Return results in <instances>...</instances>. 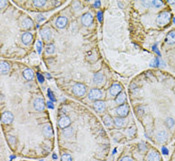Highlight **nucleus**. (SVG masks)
I'll use <instances>...</instances> for the list:
<instances>
[{
    "instance_id": "obj_1",
    "label": "nucleus",
    "mask_w": 175,
    "mask_h": 161,
    "mask_svg": "<svg viewBox=\"0 0 175 161\" xmlns=\"http://www.w3.org/2000/svg\"><path fill=\"white\" fill-rule=\"evenodd\" d=\"M170 18H171V15L169 12H167V11L161 12V13L157 16V24L160 25V26H164V25H166L167 23H169Z\"/></svg>"
},
{
    "instance_id": "obj_2",
    "label": "nucleus",
    "mask_w": 175,
    "mask_h": 161,
    "mask_svg": "<svg viewBox=\"0 0 175 161\" xmlns=\"http://www.w3.org/2000/svg\"><path fill=\"white\" fill-rule=\"evenodd\" d=\"M72 92L74 93L76 96H83L86 93V86L82 83H75L72 87Z\"/></svg>"
},
{
    "instance_id": "obj_3",
    "label": "nucleus",
    "mask_w": 175,
    "mask_h": 161,
    "mask_svg": "<svg viewBox=\"0 0 175 161\" xmlns=\"http://www.w3.org/2000/svg\"><path fill=\"white\" fill-rule=\"evenodd\" d=\"M115 113L117 114L118 117L124 118L128 115L129 113V106L127 104H123V105H118L115 109Z\"/></svg>"
},
{
    "instance_id": "obj_4",
    "label": "nucleus",
    "mask_w": 175,
    "mask_h": 161,
    "mask_svg": "<svg viewBox=\"0 0 175 161\" xmlns=\"http://www.w3.org/2000/svg\"><path fill=\"white\" fill-rule=\"evenodd\" d=\"M103 94L101 92L100 89H97V88H93V89L90 90L89 94H88V97H89L90 100H93V101H98V100H101Z\"/></svg>"
},
{
    "instance_id": "obj_5",
    "label": "nucleus",
    "mask_w": 175,
    "mask_h": 161,
    "mask_svg": "<svg viewBox=\"0 0 175 161\" xmlns=\"http://www.w3.org/2000/svg\"><path fill=\"white\" fill-rule=\"evenodd\" d=\"M122 92V85L119 84V83H114L110 86L109 88V94L111 95V96H114L116 97L118 94H120V93Z\"/></svg>"
},
{
    "instance_id": "obj_6",
    "label": "nucleus",
    "mask_w": 175,
    "mask_h": 161,
    "mask_svg": "<svg viewBox=\"0 0 175 161\" xmlns=\"http://www.w3.org/2000/svg\"><path fill=\"white\" fill-rule=\"evenodd\" d=\"M33 106L34 109L36 111H43L45 109V101L42 97H37L35 98L34 102H33Z\"/></svg>"
},
{
    "instance_id": "obj_7",
    "label": "nucleus",
    "mask_w": 175,
    "mask_h": 161,
    "mask_svg": "<svg viewBox=\"0 0 175 161\" xmlns=\"http://www.w3.org/2000/svg\"><path fill=\"white\" fill-rule=\"evenodd\" d=\"M13 119H14V116L10 111H6V112H4L3 114H2L1 121H2L3 124H6V125L11 124L12 121H13Z\"/></svg>"
},
{
    "instance_id": "obj_8",
    "label": "nucleus",
    "mask_w": 175,
    "mask_h": 161,
    "mask_svg": "<svg viewBox=\"0 0 175 161\" xmlns=\"http://www.w3.org/2000/svg\"><path fill=\"white\" fill-rule=\"evenodd\" d=\"M81 22L84 26H90L93 22V16L92 14L87 12V13H84L81 17Z\"/></svg>"
},
{
    "instance_id": "obj_9",
    "label": "nucleus",
    "mask_w": 175,
    "mask_h": 161,
    "mask_svg": "<svg viewBox=\"0 0 175 161\" xmlns=\"http://www.w3.org/2000/svg\"><path fill=\"white\" fill-rule=\"evenodd\" d=\"M70 124H71V119L68 116H66V115L60 117L59 120H58V125H59V127L62 128V129L67 128Z\"/></svg>"
},
{
    "instance_id": "obj_10",
    "label": "nucleus",
    "mask_w": 175,
    "mask_h": 161,
    "mask_svg": "<svg viewBox=\"0 0 175 161\" xmlns=\"http://www.w3.org/2000/svg\"><path fill=\"white\" fill-rule=\"evenodd\" d=\"M94 83H96L97 85H103L105 83V75L102 73V72H97V73L94 74Z\"/></svg>"
},
{
    "instance_id": "obj_11",
    "label": "nucleus",
    "mask_w": 175,
    "mask_h": 161,
    "mask_svg": "<svg viewBox=\"0 0 175 161\" xmlns=\"http://www.w3.org/2000/svg\"><path fill=\"white\" fill-rule=\"evenodd\" d=\"M94 109L95 111H97L98 113H103L106 109V104L104 101L102 100H98V101L94 102Z\"/></svg>"
},
{
    "instance_id": "obj_12",
    "label": "nucleus",
    "mask_w": 175,
    "mask_h": 161,
    "mask_svg": "<svg viewBox=\"0 0 175 161\" xmlns=\"http://www.w3.org/2000/svg\"><path fill=\"white\" fill-rule=\"evenodd\" d=\"M41 37L44 41H50L52 38V32L49 28H44L41 30Z\"/></svg>"
},
{
    "instance_id": "obj_13",
    "label": "nucleus",
    "mask_w": 175,
    "mask_h": 161,
    "mask_svg": "<svg viewBox=\"0 0 175 161\" xmlns=\"http://www.w3.org/2000/svg\"><path fill=\"white\" fill-rule=\"evenodd\" d=\"M147 161H161V157L157 151H150L147 155Z\"/></svg>"
},
{
    "instance_id": "obj_14",
    "label": "nucleus",
    "mask_w": 175,
    "mask_h": 161,
    "mask_svg": "<svg viewBox=\"0 0 175 161\" xmlns=\"http://www.w3.org/2000/svg\"><path fill=\"white\" fill-rule=\"evenodd\" d=\"M21 40L25 45H28L33 40V35H32L31 32H25V33L22 34Z\"/></svg>"
},
{
    "instance_id": "obj_15",
    "label": "nucleus",
    "mask_w": 175,
    "mask_h": 161,
    "mask_svg": "<svg viewBox=\"0 0 175 161\" xmlns=\"http://www.w3.org/2000/svg\"><path fill=\"white\" fill-rule=\"evenodd\" d=\"M21 26H22V28H24V29H30L33 27V21H32V19H30L29 17H25L21 21Z\"/></svg>"
},
{
    "instance_id": "obj_16",
    "label": "nucleus",
    "mask_w": 175,
    "mask_h": 161,
    "mask_svg": "<svg viewBox=\"0 0 175 161\" xmlns=\"http://www.w3.org/2000/svg\"><path fill=\"white\" fill-rule=\"evenodd\" d=\"M67 22L68 20L65 16H60L58 17L57 20H56V26L58 28H65L67 25Z\"/></svg>"
},
{
    "instance_id": "obj_17",
    "label": "nucleus",
    "mask_w": 175,
    "mask_h": 161,
    "mask_svg": "<svg viewBox=\"0 0 175 161\" xmlns=\"http://www.w3.org/2000/svg\"><path fill=\"white\" fill-rule=\"evenodd\" d=\"M167 137H168V135H167V132L165 130H161V131H159L157 133V140H158V142L160 143H164L167 140Z\"/></svg>"
},
{
    "instance_id": "obj_18",
    "label": "nucleus",
    "mask_w": 175,
    "mask_h": 161,
    "mask_svg": "<svg viewBox=\"0 0 175 161\" xmlns=\"http://www.w3.org/2000/svg\"><path fill=\"white\" fill-rule=\"evenodd\" d=\"M42 132H43V134H44V136H46V137H52V135H53L52 126L50 124L45 125V126L43 127V129H42Z\"/></svg>"
},
{
    "instance_id": "obj_19",
    "label": "nucleus",
    "mask_w": 175,
    "mask_h": 161,
    "mask_svg": "<svg viewBox=\"0 0 175 161\" xmlns=\"http://www.w3.org/2000/svg\"><path fill=\"white\" fill-rule=\"evenodd\" d=\"M10 70V64L6 61H2L1 65H0V72L1 74H7Z\"/></svg>"
},
{
    "instance_id": "obj_20",
    "label": "nucleus",
    "mask_w": 175,
    "mask_h": 161,
    "mask_svg": "<svg viewBox=\"0 0 175 161\" xmlns=\"http://www.w3.org/2000/svg\"><path fill=\"white\" fill-rule=\"evenodd\" d=\"M115 101L118 105H123L125 104L126 101V94L124 92H121L120 94H118L117 96L115 97Z\"/></svg>"
},
{
    "instance_id": "obj_21",
    "label": "nucleus",
    "mask_w": 175,
    "mask_h": 161,
    "mask_svg": "<svg viewBox=\"0 0 175 161\" xmlns=\"http://www.w3.org/2000/svg\"><path fill=\"white\" fill-rule=\"evenodd\" d=\"M23 76L26 80H32L34 78V72L32 69L30 68H26L23 70Z\"/></svg>"
},
{
    "instance_id": "obj_22",
    "label": "nucleus",
    "mask_w": 175,
    "mask_h": 161,
    "mask_svg": "<svg viewBox=\"0 0 175 161\" xmlns=\"http://www.w3.org/2000/svg\"><path fill=\"white\" fill-rule=\"evenodd\" d=\"M166 43L168 44H174L175 43V31L169 32L168 35L166 36Z\"/></svg>"
},
{
    "instance_id": "obj_23",
    "label": "nucleus",
    "mask_w": 175,
    "mask_h": 161,
    "mask_svg": "<svg viewBox=\"0 0 175 161\" xmlns=\"http://www.w3.org/2000/svg\"><path fill=\"white\" fill-rule=\"evenodd\" d=\"M114 125H115L117 128H122V127H124V125H125V121H124L123 118L117 116L115 119H114Z\"/></svg>"
},
{
    "instance_id": "obj_24",
    "label": "nucleus",
    "mask_w": 175,
    "mask_h": 161,
    "mask_svg": "<svg viewBox=\"0 0 175 161\" xmlns=\"http://www.w3.org/2000/svg\"><path fill=\"white\" fill-rule=\"evenodd\" d=\"M103 122H104L106 126H111L114 123V120L112 119V117L110 115H106V116L103 117Z\"/></svg>"
},
{
    "instance_id": "obj_25",
    "label": "nucleus",
    "mask_w": 175,
    "mask_h": 161,
    "mask_svg": "<svg viewBox=\"0 0 175 161\" xmlns=\"http://www.w3.org/2000/svg\"><path fill=\"white\" fill-rule=\"evenodd\" d=\"M45 52L46 54H53L55 52V45L54 44H48L45 47Z\"/></svg>"
},
{
    "instance_id": "obj_26",
    "label": "nucleus",
    "mask_w": 175,
    "mask_h": 161,
    "mask_svg": "<svg viewBox=\"0 0 175 161\" xmlns=\"http://www.w3.org/2000/svg\"><path fill=\"white\" fill-rule=\"evenodd\" d=\"M165 124H166V126L168 127V128H172V127L174 126L175 121H174V119H173V118L168 117V118H167V119L165 120Z\"/></svg>"
},
{
    "instance_id": "obj_27",
    "label": "nucleus",
    "mask_w": 175,
    "mask_h": 161,
    "mask_svg": "<svg viewBox=\"0 0 175 161\" xmlns=\"http://www.w3.org/2000/svg\"><path fill=\"white\" fill-rule=\"evenodd\" d=\"M61 161H73V158L69 153H63L61 156Z\"/></svg>"
},
{
    "instance_id": "obj_28",
    "label": "nucleus",
    "mask_w": 175,
    "mask_h": 161,
    "mask_svg": "<svg viewBox=\"0 0 175 161\" xmlns=\"http://www.w3.org/2000/svg\"><path fill=\"white\" fill-rule=\"evenodd\" d=\"M46 4V1L45 0H34L33 1V5L36 7H42Z\"/></svg>"
},
{
    "instance_id": "obj_29",
    "label": "nucleus",
    "mask_w": 175,
    "mask_h": 161,
    "mask_svg": "<svg viewBox=\"0 0 175 161\" xmlns=\"http://www.w3.org/2000/svg\"><path fill=\"white\" fill-rule=\"evenodd\" d=\"M36 50H37V52L38 53H41V51H42V42L40 41V40H38V41L36 42Z\"/></svg>"
},
{
    "instance_id": "obj_30",
    "label": "nucleus",
    "mask_w": 175,
    "mask_h": 161,
    "mask_svg": "<svg viewBox=\"0 0 175 161\" xmlns=\"http://www.w3.org/2000/svg\"><path fill=\"white\" fill-rule=\"evenodd\" d=\"M152 4H153L155 7H160V6H162V1H158V0H154V1H152Z\"/></svg>"
},
{
    "instance_id": "obj_31",
    "label": "nucleus",
    "mask_w": 175,
    "mask_h": 161,
    "mask_svg": "<svg viewBox=\"0 0 175 161\" xmlns=\"http://www.w3.org/2000/svg\"><path fill=\"white\" fill-rule=\"evenodd\" d=\"M37 78H38V80H39V82H41V83L44 82V77L42 76V74L37 73Z\"/></svg>"
},
{
    "instance_id": "obj_32",
    "label": "nucleus",
    "mask_w": 175,
    "mask_h": 161,
    "mask_svg": "<svg viewBox=\"0 0 175 161\" xmlns=\"http://www.w3.org/2000/svg\"><path fill=\"white\" fill-rule=\"evenodd\" d=\"M48 94H49V97H50V99L53 100V101H55V97H54V95H53V93L51 92V90H48Z\"/></svg>"
},
{
    "instance_id": "obj_33",
    "label": "nucleus",
    "mask_w": 175,
    "mask_h": 161,
    "mask_svg": "<svg viewBox=\"0 0 175 161\" xmlns=\"http://www.w3.org/2000/svg\"><path fill=\"white\" fill-rule=\"evenodd\" d=\"M142 5L145 7H149L151 5V1H143L142 2Z\"/></svg>"
},
{
    "instance_id": "obj_34",
    "label": "nucleus",
    "mask_w": 175,
    "mask_h": 161,
    "mask_svg": "<svg viewBox=\"0 0 175 161\" xmlns=\"http://www.w3.org/2000/svg\"><path fill=\"white\" fill-rule=\"evenodd\" d=\"M120 161H133V159L131 157H129V156H124Z\"/></svg>"
},
{
    "instance_id": "obj_35",
    "label": "nucleus",
    "mask_w": 175,
    "mask_h": 161,
    "mask_svg": "<svg viewBox=\"0 0 175 161\" xmlns=\"http://www.w3.org/2000/svg\"><path fill=\"white\" fill-rule=\"evenodd\" d=\"M44 19H45V17L43 16L42 14H39V15H38V16H37V20H38V22L42 21V20H44Z\"/></svg>"
},
{
    "instance_id": "obj_36",
    "label": "nucleus",
    "mask_w": 175,
    "mask_h": 161,
    "mask_svg": "<svg viewBox=\"0 0 175 161\" xmlns=\"http://www.w3.org/2000/svg\"><path fill=\"white\" fill-rule=\"evenodd\" d=\"M5 5H7V2L6 1H1V2H0V7H1V9L4 8Z\"/></svg>"
},
{
    "instance_id": "obj_37",
    "label": "nucleus",
    "mask_w": 175,
    "mask_h": 161,
    "mask_svg": "<svg viewBox=\"0 0 175 161\" xmlns=\"http://www.w3.org/2000/svg\"><path fill=\"white\" fill-rule=\"evenodd\" d=\"M97 16H98V20H99V21H101V20H102V12H101V11L98 12Z\"/></svg>"
},
{
    "instance_id": "obj_38",
    "label": "nucleus",
    "mask_w": 175,
    "mask_h": 161,
    "mask_svg": "<svg viewBox=\"0 0 175 161\" xmlns=\"http://www.w3.org/2000/svg\"><path fill=\"white\" fill-rule=\"evenodd\" d=\"M100 5H101V2L100 1H96L95 3H94V7H100Z\"/></svg>"
},
{
    "instance_id": "obj_39",
    "label": "nucleus",
    "mask_w": 175,
    "mask_h": 161,
    "mask_svg": "<svg viewBox=\"0 0 175 161\" xmlns=\"http://www.w3.org/2000/svg\"><path fill=\"white\" fill-rule=\"evenodd\" d=\"M162 152H163V154H165V155H166V154H168V150H167L165 147L162 148Z\"/></svg>"
},
{
    "instance_id": "obj_40",
    "label": "nucleus",
    "mask_w": 175,
    "mask_h": 161,
    "mask_svg": "<svg viewBox=\"0 0 175 161\" xmlns=\"http://www.w3.org/2000/svg\"><path fill=\"white\" fill-rule=\"evenodd\" d=\"M47 106L49 107V108H53V104L51 102H47Z\"/></svg>"
},
{
    "instance_id": "obj_41",
    "label": "nucleus",
    "mask_w": 175,
    "mask_h": 161,
    "mask_svg": "<svg viewBox=\"0 0 175 161\" xmlns=\"http://www.w3.org/2000/svg\"><path fill=\"white\" fill-rule=\"evenodd\" d=\"M53 158H54V159H56V158H57V155L56 154H53V156H52Z\"/></svg>"
}]
</instances>
